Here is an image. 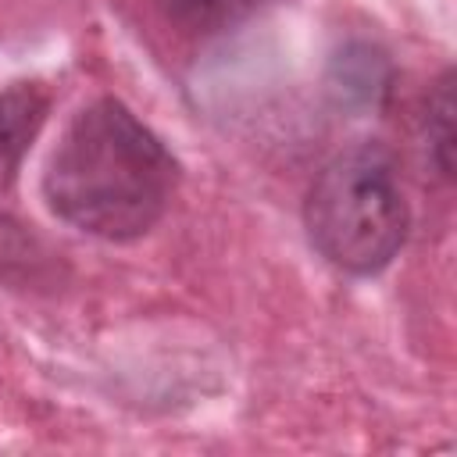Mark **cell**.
Listing matches in <instances>:
<instances>
[{"label":"cell","mask_w":457,"mask_h":457,"mask_svg":"<svg viewBox=\"0 0 457 457\" xmlns=\"http://www.w3.org/2000/svg\"><path fill=\"white\" fill-rule=\"evenodd\" d=\"M179 179L164 139L118 96H96L71 114L50 150L43 200L68 228L132 243L164 218Z\"/></svg>","instance_id":"obj_1"},{"label":"cell","mask_w":457,"mask_h":457,"mask_svg":"<svg viewBox=\"0 0 457 457\" xmlns=\"http://www.w3.org/2000/svg\"><path fill=\"white\" fill-rule=\"evenodd\" d=\"M303 232L318 257L343 275L386 271L411 232L393 150L378 139H357L328 157L307 186Z\"/></svg>","instance_id":"obj_2"},{"label":"cell","mask_w":457,"mask_h":457,"mask_svg":"<svg viewBox=\"0 0 457 457\" xmlns=\"http://www.w3.org/2000/svg\"><path fill=\"white\" fill-rule=\"evenodd\" d=\"M396 82V68L389 54L378 43L368 39H350L343 43L325 68V89L343 111H378Z\"/></svg>","instance_id":"obj_3"},{"label":"cell","mask_w":457,"mask_h":457,"mask_svg":"<svg viewBox=\"0 0 457 457\" xmlns=\"http://www.w3.org/2000/svg\"><path fill=\"white\" fill-rule=\"evenodd\" d=\"M64 278V257L32 225L0 211V286L18 293H54Z\"/></svg>","instance_id":"obj_4"},{"label":"cell","mask_w":457,"mask_h":457,"mask_svg":"<svg viewBox=\"0 0 457 457\" xmlns=\"http://www.w3.org/2000/svg\"><path fill=\"white\" fill-rule=\"evenodd\" d=\"M50 114V93L36 82H14L0 89V196L11 193L18 171Z\"/></svg>","instance_id":"obj_5"},{"label":"cell","mask_w":457,"mask_h":457,"mask_svg":"<svg viewBox=\"0 0 457 457\" xmlns=\"http://www.w3.org/2000/svg\"><path fill=\"white\" fill-rule=\"evenodd\" d=\"M150 4L175 36L211 39L253 18L268 0H150Z\"/></svg>","instance_id":"obj_6"},{"label":"cell","mask_w":457,"mask_h":457,"mask_svg":"<svg viewBox=\"0 0 457 457\" xmlns=\"http://www.w3.org/2000/svg\"><path fill=\"white\" fill-rule=\"evenodd\" d=\"M418 150H421V161L425 168L450 182L453 179V71L446 68L425 104H421V118H418Z\"/></svg>","instance_id":"obj_7"}]
</instances>
